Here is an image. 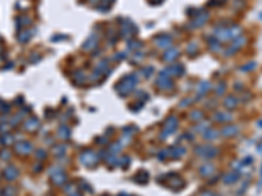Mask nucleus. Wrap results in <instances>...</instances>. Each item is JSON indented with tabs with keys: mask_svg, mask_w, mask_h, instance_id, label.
<instances>
[{
	"mask_svg": "<svg viewBox=\"0 0 262 196\" xmlns=\"http://www.w3.org/2000/svg\"><path fill=\"white\" fill-rule=\"evenodd\" d=\"M237 179H238V173L233 171V173H231V174H228L227 177H224V183H228V184H231V183H233V182H236Z\"/></svg>",
	"mask_w": 262,
	"mask_h": 196,
	"instance_id": "obj_2",
	"label": "nucleus"
},
{
	"mask_svg": "<svg viewBox=\"0 0 262 196\" xmlns=\"http://www.w3.org/2000/svg\"><path fill=\"white\" fill-rule=\"evenodd\" d=\"M235 133H237V128L236 127H227V128H224V131H223V135H225V136H232Z\"/></svg>",
	"mask_w": 262,
	"mask_h": 196,
	"instance_id": "obj_8",
	"label": "nucleus"
},
{
	"mask_svg": "<svg viewBox=\"0 0 262 196\" xmlns=\"http://www.w3.org/2000/svg\"><path fill=\"white\" fill-rule=\"evenodd\" d=\"M256 67H257V63H256V62H250V63H248V64H245L244 67L241 68V71H244V72H250V71H254V69H256Z\"/></svg>",
	"mask_w": 262,
	"mask_h": 196,
	"instance_id": "obj_7",
	"label": "nucleus"
},
{
	"mask_svg": "<svg viewBox=\"0 0 262 196\" xmlns=\"http://www.w3.org/2000/svg\"><path fill=\"white\" fill-rule=\"evenodd\" d=\"M216 119L219 122H225V120H231L232 117L228 113H219V114H216Z\"/></svg>",
	"mask_w": 262,
	"mask_h": 196,
	"instance_id": "obj_6",
	"label": "nucleus"
},
{
	"mask_svg": "<svg viewBox=\"0 0 262 196\" xmlns=\"http://www.w3.org/2000/svg\"><path fill=\"white\" fill-rule=\"evenodd\" d=\"M245 43V38L244 37H237V39L232 43V46H229L228 48H227V51H225V55H232V54H235V53H237L240 48L243 47V45Z\"/></svg>",
	"mask_w": 262,
	"mask_h": 196,
	"instance_id": "obj_1",
	"label": "nucleus"
},
{
	"mask_svg": "<svg viewBox=\"0 0 262 196\" xmlns=\"http://www.w3.org/2000/svg\"><path fill=\"white\" fill-rule=\"evenodd\" d=\"M201 170H206V171H203L202 174H205V175H208V174H211L210 170H212V168H211V166H206V168H202Z\"/></svg>",
	"mask_w": 262,
	"mask_h": 196,
	"instance_id": "obj_10",
	"label": "nucleus"
},
{
	"mask_svg": "<svg viewBox=\"0 0 262 196\" xmlns=\"http://www.w3.org/2000/svg\"><path fill=\"white\" fill-rule=\"evenodd\" d=\"M178 55V51L176 48H173V50H170L169 53H166L165 54V56H164V60H166V62H169V60H173L174 58H176Z\"/></svg>",
	"mask_w": 262,
	"mask_h": 196,
	"instance_id": "obj_5",
	"label": "nucleus"
},
{
	"mask_svg": "<svg viewBox=\"0 0 262 196\" xmlns=\"http://www.w3.org/2000/svg\"><path fill=\"white\" fill-rule=\"evenodd\" d=\"M208 88H210V84H208V83H202V84L199 85V89H198V90H199V92H203V90L207 92Z\"/></svg>",
	"mask_w": 262,
	"mask_h": 196,
	"instance_id": "obj_9",
	"label": "nucleus"
},
{
	"mask_svg": "<svg viewBox=\"0 0 262 196\" xmlns=\"http://www.w3.org/2000/svg\"><path fill=\"white\" fill-rule=\"evenodd\" d=\"M17 149L21 153H28V152L32 149V145L29 143H21V144H17Z\"/></svg>",
	"mask_w": 262,
	"mask_h": 196,
	"instance_id": "obj_4",
	"label": "nucleus"
},
{
	"mask_svg": "<svg viewBox=\"0 0 262 196\" xmlns=\"http://www.w3.org/2000/svg\"><path fill=\"white\" fill-rule=\"evenodd\" d=\"M223 86H224V84H220V85H219V89H217V93H219V94H222V93H223V90H224Z\"/></svg>",
	"mask_w": 262,
	"mask_h": 196,
	"instance_id": "obj_11",
	"label": "nucleus"
},
{
	"mask_svg": "<svg viewBox=\"0 0 262 196\" xmlns=\"http://www.w3.org/2000/svg\"><path fill=\"white\" fill-rule=\"evenodd\" d=\"M261 18H262V14H261Z\"/></svg>",
	"mask_w": 262,
	"mask_h": 196,
	"instance_id": "obj_12",
	"label": "nucleus"
},
{
	"mask_svg": "<svg viewBox=\"0 0 262 196\" xmlns=\"http://www.w3.org/2000/svg\"><path fill=\"white\" fill-rule=\"evenodd\" d=\"M224 105H225V107H228V108H233L237 105V99L235 97H228V98H225Z\"/></svg>",
	"mask_w": 262,
	"mask_h": 196,
	"instance_id": "obj_3",
	"label": "nucleus"
}]
</instances>
